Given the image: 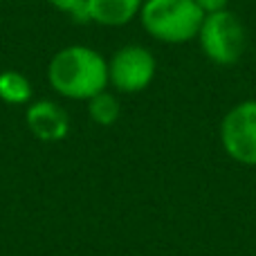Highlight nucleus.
<instances>
[{
	"instance_id": "6",
	"label": "nucleus",
	"mask_w": 256,
	"mask_h": 256,
	"mask_svg": "<svg viewBox=\"0 0 256 256\" xmlns=\"http://www.w3.org/2000/svg\"><path fill=\"white\" fill-rule=\"evenodd\" d=\"M27 128L32 135L38 137L40 142H61L70 132V117L58 104L50 102V99H40L34 102L27 108L25 115Z\"/></svg>"
},
{
	"instance_id": "10",
	"label": "nucleus",
	"mask_w": 256,
	"mask_h": 256,
	"mask_svg": "<svg viewBox=\"0 0 256 256\" xmlns=\"http://www.w3.org/2000/svg\"><path fill=\"white\" fill-rule=\"evenodd\" d=\"M54 9H58L61 14L72 16L76 22H86L88 20V14H86V2L88 0H48Z\"/></svg>"
},
{
	"instance_id": "11",
	"label": "nucleus",
	"mask_w": 256,
	"mask_h": 256,
	"mask_svg": "<svg viewBox=\"0 0 256 256\" xmlns=\"http://www.w3.org/2000/svg\"><path fill=\"white\" fill-rule=\"evenodd\" d=\"M196 4H198V7L202 9V14L207 16V14L225 12L227 4H230V0H196Z\"/></svg>"
},
{
	"instance_id": "9",
	"label": "nucleus",
	"mask_w": 256,
	"mask_h": 256,
	"mask_svg": "<svg viewBox=\"0 0 256 256\" xmlns=\"http://www.w3.org/2000/svg\"><path fill=\"white\" fill-rule=\"evenodd\" d=\"M120 112H122V106L117 102L115 94H110L108 90L104 92L94 94L92 99L88 102V115L94 124L99 126H110L120 120Z\"/></svg>"
},
{
	"instance_id": "1",
	"label": "nucleus",
	"mask_w": 256,
	"mask_h": 256,
	"mask_svg": "<svg viewBox=\"0 0 256 256\" xmlns=\"http://www.w3.org/2000/svg\"><path fill=\"white\" fill-rule=\"evenodd\" d=\"M48 81L61 97L90 102L110 84L108 61L92 48L70 45L52 56L48 66Z\"/></svg>"
},
{
	"instance_id": "7",
	"label": "nucleus",
	"mask_w": 256,
	"mask_h": 256,
	"mask_svg": "<svg viewBox=\"0 0 256 256\" xmlns=\"http://www.w3.org/2000/svg\"><path fill=\"white\" fill-rule=\"evenodd\" d=\"M144 0H88L86 14L88 20H94L104 27H122L128 25L142 12Z\"/></svg>"
},
{
	"instance_id": "2",
	"label": "nucleus",
	"mask_w": 256,
	"mask_h": 256,
	"mask_svg": "<svg viewBox=\"0 0 256 256\" xmlns=\"http://www.w3.org/2000/svg\"><path fill=\"white\" fill-rule=\"evenodd\" d=\"M140 20L153 38L178 45L198 38L204 14L196 0H144Z\"/></svg>"
},
{
	"instance_id": "5",
	"label": "nucleus",
	"mask_w": 256,
	"mask_h": 256,
	"mask_svg": "<svg viewBox=\"0 0 256 256\" xmlns=\"http://www.w3.org/2000/svg\"><path fill=\"white\" fill-rule=\"evenodd\" d=\"M108 76L112 88L120 92L135 94L148 88L155 76V58L142 45H124L112 54L108 63Z\"/></svg>"
},
{
	"instance_id": "4",
	"label": "nucleus",
	"mask_w": 256,
	"mask_h": 256,
	"mask_svg": "<svg viewBox=\"0 0 256 256\" xmlns=\"http://www.w3.org/2000/svg\"><path fill=\"white\" fill-rule=\"evenodd\" d=\"M220 142L232 160L245 166H256V99L236 104L222 117Z\"/></svg>"
},
{
	"instance_id": "3",
	"label": "nucleus",
	"mask_w": 256,
	"mask_h": 256,
	"mask_svg": "<svg viewBox=\"0 0 256 256\" xmlns=\"http://www.w3.org/2000/svg\"><path fill=\"white\" fill-rule=\"evenodd\" d=\"M198 38L207 58L218 66L238 63L245 48H248V34H245L243 22L230 9L207 14L198 32Z\"/></svg>"
},
{
	"instance_id": "8",
	"label": "nucleus",
	"mask_w": 256,
	"mask_h": 256,
	"mask_svg": "<svg viewBox=\"0 0 256 256\" xmlns=\"http://www.w3.org/2000/svg\"><path fill=\"white\" fill-rule=\"evenodd\" d=\"M0 99L7 104H27L32 99V84L22 72L4 70L0 72Z\"/></svg>"
}]
</instances>
